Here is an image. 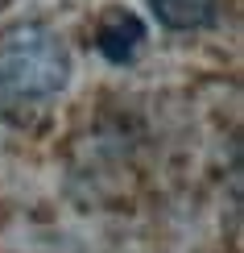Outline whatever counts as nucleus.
I'll return each instance as SVG.
<instances>
[{"instance_id":"nucleus-2","label":"nucleus","mask_w":244,"mask_h":253,"mask_svg":"<svg viewBox=\"0 0 244 253\" xmlns=\"http://www.w3.org/2000/svg\"><path fill=\"white\" fill-rule=\"evenodd\" d=\"M145 42V25L141 17L124 13V8H116L100 21V29H95V50H100L108 62H133V54L141 50Z\"/></svg>"},{"instance_id":"nucleus-3","label":"nucleus","mask_w":244,"mask_h":253,"mask_svg":"<svg viewBox=\"0 0 244 253\" xmlns=\"http://www.w3.org/2000/svg\"><path fill=\"white\" fill-rule=\"evenodd\" d=\"M166 29H199L215 17V0H149Z\"/></svg>"},{"instance_id":"nucleus-1","label":"nucleus","mask_w":244,"mask_h":253,"mask_svg":"<svg viewBox=\"0 0 244 253\" xmlns=\"http://www.w3.org/2000/svg\"><path fill=\"white\" fill-rule=\"evenodd\" d=\"M70 79V54L46 21H17L0 38V96L50 100Z\"/></svg>"}]
</instances>
